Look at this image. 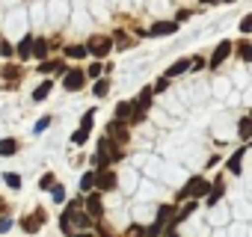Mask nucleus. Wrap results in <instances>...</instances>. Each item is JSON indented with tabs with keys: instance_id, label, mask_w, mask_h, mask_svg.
<instances>
[{
	"instance_id": "nucleus-1",
	"label": "nucleus",
	"mask_w": 252,
	"mask_h": 237,
	"mask_svg": "<svg viewBox=\"0 0 252 237\" xmlns=\"http://www.w3.org/2000/svg\"><path fill=\"white\" fill-rule=\"evenodd\" d=\"M211 184L214 181H208L205 175H193V178H187V184L178 190V202H190V199H208V193H211Z\"/></svg>"
},
{
	"instance_id": "nucleus-2",
	"label": "nucleus",
	"mask_w": 252,
	"mask_h": 237,
	"mask_svg": "<svg viewBox=\"0 0 252 237\" xmlns=\"http://www.w3.org/2000/svg\"><path fill=\"white\" fill-rule=\"evenodd\" d=\"M231 54H234V42H228V39H222V42H220V45H217V48L211 51V59H208V68H211V71H217V68H220V65H222V62H225V59H228Z\"/></svg>"
},
{
	"instance_id": "nucleus-3",
	"label": "nucleus",
	"mask_w": 252,
	"mask_h": 237,
	"mask_svg": "<svg viewBox=\"0 0 252 237\" xmlns=\"http://www.w3.org/2000/svg\"><path fill=\"white\" fill-rule=\"evenodd\" d=\"M86 48H89V54H92L95 59H104V57H110V51H113V36H92V39L86 42Z\"/></svg>"
},
{
	"instance_id": "nucleus-4",
	"label": "nucleus",
	"mask_w": 252,
	"mask_h": 237,
	"mask_svg": "<svg viewBox=\"0 0 252 237\" xmlns=\"http://www.w3.org/2000/svg\"><path fill=\"white\" fill-rule=\"evenodd\" d=\"M48 222V213L42 210V207H36L33 213H27V216H21V231H27V234H39V228Z\"/></svg>"
},
{
	"instance_id": "nucleus-5",
	"label": "nucleus",
	"mask_w": 252,
	"mask_h": 237,
	"mask_svg": "<svg viewBox=\"0 0 252 237\" xmlns=\"http://www.w3.org/2000/svg\"><path fill=\"white\" fill-rule=\"evenodd\" d=\"M83 86H86V71L83 68H68L63 74V89L65 92H80Z\"/></svg>"
},
{
	"instance_id": "nucleus-6",
	"label": "nucleus",
	"mask_w": 252,
	"mask_h": 237,
	"mask_svg": "<svg viewBox=\"0 0 252 237\" xmlns=\"http://www.w3.org/2000/svg\"><path fill=\"white\" fill-rule=\"evenodd\" d=\"M104 137H110V140H113V143H119V146H125V143L131 140V134H128V125H125V122H119V118H113V122L104 128Z\"/></svg>"
},
{
	"instance_id": "nucleus-7",
	"label": "nucleus",
	"mask_w": 252,
	"mask_h": 237,
	"mask_svg": "<svg viewBox=\"0 0 252 237\" xmlns=\"http://www.w3.org/2000/svg\"><path fill=\"white\" fill-rule=\"evenodd\" d=\"M116 187H119V178H116L113 169H101V172H95V190H98V193H113Z\"/></svg>"
},
{
	"instance_id": "nucleus-8",
	"label": "nucleus",
	"mask_w": 252,
	"mask_h": 237,
	"mask_svg": "<svg viewBox=\"0 0 252 237\" xmlns=\"http://www.w3.org/2000/svg\"><path fill=\"white\" fill-rule=\"evenodd\" d=\"M178 33V21H158V24H152L149 30H146V36H155V39H160V36H175Z\"/></svg>"
},
{
	"instance_id": "nucleus-9",
	"label": "nucleus",
	"mask_w": 252,
	"mask_h": 237,
	"mask_svg": "<svg viewBox=\"0 0 252 237\" xmlns=\"http://www.w3.org/2000/svg\"><path fill=\"white\" fill-rule=\"evenodd\" d=\"M246 148H249V146H240V148H237V151H231V157L225 160V169H228L231 175H240V172H243V157H246Z\"/></svg>"
},
{
	"instance_id": "nucleus-10",
	"label": "nucleus",
	"mask_w": 252,
	"mask_h": 237,
	"mask_svg": "<svg viewBox=\"0 0 252 237\" xmlns=\"http://www.w3.org/2000/svg\"><path fill=\"white\" fill-rule=\"evenodd\" d=\"M86 213H89L92 219H101V216H104V202H101V193H98V190L86 196Z\"/></svg>"
},
{
	"instance_id": "nucleus-11",
	"label": "nucleus",
	"mask_w": 252,
	"mask_h": 237,
	"mask_svg": "<svg viewBox=\"0 0 252 237\" xmlns=\"http://www.w3.org/2000/svg\"><path fill=\"white\" fill-rule=\"evenodd\" d=\"M131 116H134V101H119L116 110H113V118H119V122L131 125Z\"/></svg>"
},
{
	"instance_id": "nucleus-12",
	"label": "nucleus",
	"mask_w": 252,
	"mask_h": 237,
	"mask_svg": "<svg viewBox=\"0 0 252 237\" xmlns=\"http://www.w3.org/2000/svg\"><path fill=\"white\" fill-rule=\"evenodd\" d=\"M222 196H225V181H222V178L217 175V181L211 184V193H208V199H205V205H208V207H217V202H220Z\"/></svg>"
},
{
	"instance_id": "nucleus-13",
	"label": "nucleus",
	"mask_w": 252,
	"mask_h": 237,
	"mask_svg": "<svg viewBox=\"0 0 252 237\" xmlns=\"http://www.w3.org/2000/svg\"><path fill=\"white\" fill-rule=\"evenodd\" d=\"M190 65H193V59H190V57H181V59H175V62L166 68V77L175 80V77H181L184 71H190Z\"/></svg>"
},
{
	"instance_id": "nucleus-14",
	"label": "nucleus",
	"mask_w": 252,
	"mask_h": 237,
	"mask_svg": "<svg viewBox=\"0 0 252 237\" xmlns=\"http://www.w3.org/2000/svg\"><path fill=\"white\" fill-rule=\"evenodd\" d=\"M152 98H155V86H143V89H140V95L134 98V104H137L140 110H146V113H149V107H152Z\"/></svg>"
},
{
	"instance_id": "nucleus-15",
	"label": "nucleus",
	"mask_w": 252,
	"mask_h": 237,
	"mask_svg": "<svg viewBox=\"0 0 252 237\" xmlns=\"http://www.w3.org/2000/svg\"><path fill=\"white\" fill-rule=\"evenodd\" d=\"M234 54H237L240 62H252V42H249V39L234 42Z\"/></svg>"
},
{
	"instance_id": "nucleus-16",
	"label": "nucleus",
	"mask_w": 252,
	"mask_h": 237,
	"mask_svg": "<svg viewBox=\"0 0 252 237\" xmlns=\"http://www.w3.org/2000/svg\"><path fill=\"white\" fill-rule=\"evenodd\" d=\"M54 71H68L65 68V62L63 59H45V62H39V74H54Z\"/></svg>"
},
{
	"instance_id": "nucleus-17",
	"label": "nucleus",
	"mask_w": 252,
	"mask_h": 237,
	"mask_svg": "<svg viewBox=\"0 0 252 237\" xmlns=\"http://www.w3.org/2000/svg\"><path fill=\"white\" fill-rule=\"evenodd\" d=\"M237 137L243 143H252V116H243L240 122H237Z\"/></svg>"
},
{
	"instance_id": "nucleus-18",
	"label": "nucleus",
	"mask_w": 252,
	"mask_h": 237,
	"mask_svg": "<svg viewBox=\"0 0 252 237\" xmlns=\"http://www.w3.org/2000/svg\"><path fill=\"white\" fill-rule=\"evenodd\" d=\"M18 148H21V143H18L15 137H6V140H0V154H3V157H12Z\"/></svg>"
},
{
	"instance_id": "nucleus-19",
	"label": "nucleus",
	"mask_w": 252,
	"mask_h": 237,
	"mask_svg": "<svg viewBox=\"0 0 252 237\" xmlns=\"http://www.w3.org/2000/svg\"><path fill=\"white\" fill-rule=\"evenodd\" d=\"M48 54H51L48 42H45V39H33V57H36L39 62H45V59H48Z\"/></svg>"
},
{
	"instance_id": "nucleus-20",
	"label": "nucleus",
	"mask_w": 252,
	"mask_h": 237,
	"mask_svg": "<svg viewBox=\"0 0 252 237\" xmlns=\"http://www.w3.org/2000/svg\"><path fill=\"white\" fill-rule=\"evenodd\" d=\"M63 54H65L68 59H83V57L89 54V48H86V45H68V48H65Z\"/></svg>"
},
{
	"instance_id": "nucleus-21",
	"label": "nucleus",
	"mask_w": 252,
	"mask_h": 237,
	"mask_svg": "<svg viewBox=\"0 0 252 237\" xmlns=\"http://www.w3.org/2000/svg\"><path fill=\"white\" fill-rule=\"evenodd\" d=\"M51 89H54V83H51V80H42V83L33 89V101H45V98L51 95Z\"/></svg>"
},
{
	"instance_id": "nucleus-22",
	"label": "nucleus",
	"mask_w": 252,
	"mask_h": 237,
	"mask_svg": "<svg viewBox=\"0 0 252 237\" xmlns=\"http://www.w3.org/2000/svg\"><path fill=\"white\" fill-rule=\"evenodd\" d=\"M80 193H83V196L95 193V169H92V172H86V175L80 178Z\"/></svg>"
},
{
	"instance_id": "nucleus-23",
	"label": "nucleus",
	"mask_w": 252,
	"mask_h": 237,
	"mask_svg": "<svg viewBox=\"0 0 252 237\" xmlns=\"http://www.w3.org/2000/svg\"><path fill=\"white\" fill-rule=\"evenodd\" d=\"M18 57H21V59L33 57V36H24V39H21V45H18Z\"/></svg>"
},
{
	"instance_id": "nucleus-24",
	"label": "nucleus",
	"mask_w": 252,
	"mask_h": 237,
	"mask_svg": "<svg viewBox=\"0 0 252 237\" xmlns=\"http://www.w3.org/2000/svg\"><path fill=\"white\" fill-rule=\"evenodd\" d=\"M104 71H107V65H101V59H95V62L86 68V77H92V80H101V77H104Z\"/></svg>"
},
{
	"instance_id": "nucleus-25",
	"label": "nucleus",
	"mask_w": 252,
	"mask_h": 237,
	"mask_svg": "<svg viewBox=\"0 0 252 237\" xmlns=\"http://www.w3.org/2000/svg\"><path fill=\"white\" fill-rule=\"evenodd\" d=\"M110 92V77H101V80H95V86H92V95L95 98H104Z\"/></svg>"
},
{
	"instance_id": "nucleus-26",
	"label": "nucleus",
	"mask_w": 252,
	"mask_h": 237,
	"mask_svg": "<svg viewBox=\"0 0 252 237\" xmlns=\"http://www.w3.org/2000/svg\"><path fill=\"white\" fill-rule=\"evenodd\" d=\"M21 74H24V68H21V65H6V68H3V77H6V80H15V83H18V80H21Z\"/></svg>"
},
{
	"instance_id": "nucleus-27",
	"label": "nucleus",
	"mask_w": 252,
	"mask_h": 237,
	"mask_svg": "<svg viewBox=\"0 0 252 237\" xmlns=\"http://www.w3.org/2000/svg\"><path fill=\"white\" fill-rule=\"evenodd\" d=\"M71 143H74V146H86V143H89V131H83V128H77V131L71 134Z\"/></svg>"
},
{
	"instance_id": "nucleus-28",
	"label": "nucleus",
	"mask_w": 252,
	"mask_h": 237,
	"mask_svg": "<svg viewBox=\"0 0 252 237\" xmlns=\"http://www.w3.org/2000/svg\"><path fill=\"white\" fill-rule=\"evenodd\" d=\"M54 187H57V175H54V172L42 175V181H39V190H54Z\"/></svg>"
},
{
	"instance_id": "nucleus-29",
	"label": "nucleus",
	"mask_w": 252,
	"mask_h": 237,
	"mask_svg": "<svg viewBox=\"0 0 252 237\" xmlns=\"http://www.w3.org/2000/svg\"><path fill=\"white\" fill-rule=\"evenodd\" d=\"M237 30H240V33H243V36H249V33H252V12H249V15H243V18H240V24H237Z\"/></svg>"
},
{
	"instance_id": "nucleus-30",
	"label": "nucleus",
	"mask_w": 252,
	"mask_h": 237,
	"mask_svg": "<svg viewBox=\"0 0 252 237\" xmlns=\"http://www.w3.org/2000/svg\"><path fill=\"white\" fill-rule=\"evenodd\" d=\"M92 118H95V110H86L83 118H80V128H83V131H92V125H95Z\"/></svg>"
},
{
	"instance_id": "nucleus-31",
	"label": "nucleus",
	"mask_w": 252,
	"mask_h": 237,
	"mask_svg": "<svg viewBox=\"0 0 252 237\" xmlns=\"http://www.w3.org/2000/svg\"><path fill=\"white\" fill-rule=\"evenodd\" d=\"M3 181H6V187H12V190H18V187H21V175H15V172H6V175H3Z\"/></svg>"
},
{
	"instance_id": "nucleus-32",
	"label": "nucleus",
	"mask_w": 252,
	"mask_h": 237,
	"mask_svg": "<svg viewBox=\"0 0 252 237\" xmlns=\"http://www.w3.org/2000/svg\"><path fill=\"white\" fill-rule=\"evenodd\" d=\"M113 42H119V51H128V48H131V39L125 36V33H116V36H113Z\"/></svg>"
},
{
	"instance_id": "nucleus-33",
	"label": "nucleus",
	"mask_w": 252,
	"mask_h": 237,
	"mask_svg": "<svg viewBox=\"0 0 252 237\" xmlns=\"http://www.w3.org/2000/svg\"><path fill=\"white\" fill-rule=\"evenodd\" d=\"M166 89H169V77L163 74V77H160V80L155 83V95H160V92H166Z\"/></svg>"
},
{
	"instance_id": "nucleus-34",
	"label": "nucleus",
	"mask_w": 252,
	"mask_h": 237,
	"mask_svg": "<svg viewBox=\"0 0 252 237\" xmlns=\"http://www.w3.org/2000/svg\"><path fill=\"white\" fill-rule=\"evenodd\" d=\"M51 196H54V202H57V205H63V202H65V187H54V190H51Z\"/></svg>"
},
{
	"instance_id": "nucleus-35",
	"label": "nucleus",
	"mask_w": 252,
	"mask_h": 237,
	"mask_svg": "<svg viewBox=\"0 0 252 237\" xmlns=\"http://www.w3.org/2000/svg\"><path fill=\"white\" fill-rule=\"evenodd\" d=\"M0 54H3V57L9 59V57L15 54V48H12V45H6V42H0Z\"/></svg>"
},
{
	"instance_id": "nucleus-36",
	"label": "nucleus",
	"mask_w": 252,
	"mask_h": 237,
	"mask_svg": "<svg viewBox=\"0 0 252 237\" xmlns=\"http://www.w3.org/2000/svg\"><path fill=\"white\" fill-rule=\"evenodd\" d=\"M48 125H51V116H45V118H42V122H36V128H33V131H36V134H42V131H45Z\"/></svg>"
},
{
	"instance_id": "nucleus-37",
	"label": "nucleus",
	"mask_w": 252,
	"mask_h": 237,
	"mask_svg": "<svg viewBox=\"0 0 252 237\" xmlns=\"http://www.w3.org/2000/svg\"><path fill=\"white\" fill-rule=\"evenodd\" d=\"M9 225H12V216H0V234L9 231Z\"/></svg>"
},
{
	"instance_id": "nucleus-38",
	"label": "nucleus",
	"mask_w": 252,
	"mask_h": 237,
	"mask_svg": "<svg viewBox=\"0 0 252 237\" xmlns=\"http://www.w3.org/2000/svg\"><path fill=\"white\" fill-rule=\"evenodd\" d=\"M193 71H199V68H205V59L202 57H193V65H190Z\"/></svg>"
},
{
	"instance_id": "nucleus-39",
	"label": "nucleus",
	"mask_w": 252,
	"mask_h": 237,
	"mask_svg": "<svg viewBox=\"0 0 252 237\" xmlns=\"http://www.w3.org/2000/svg\"><path fill=\"white\" fill-rule=\"evenodd\" d=\"M187 18H190V9H181V12L175 15V21H178V24H181V21H187Z\"/></svg>"
},
{
	"instance_id": "nucleus-40",
	"label": "nucleus",
	"mask_w": 252,
	"mask_h": 237,
	"mask_svg": "<svg viewBox=\"0 0 252 237\" xmlns=\"http://www.w3.org/2000/svg\"><path fill=\"white\" fill-rule=\"evenodd\" d=\"M0 213H6V202L3 199H0Z\"/></svg>"
},
{
	"instance_id": "nucleus-41",
	"label": "nucleus",
	"mask_w": 252,
	"mask_h": 237,
	"mask_svg": "<svg viewBox=\"0 0 252 237\" xmlns=\"http://www.w3.org/2000/svg\"><path fill=\"white\" fill-rule=\"evenodd\" d=\"M77 237H95V234H89V231H80V234H77Z\"/></svg>"
},
{
	"instance_id": "nucleus-42",
	"label": "nucleus",
	"mask_w": 252,
	"mask_h": 237,
	"mask_svg": "<svg viewBox=\"0 0 252 237\" xmlns=\"http://www.w3.org/2000/svg\"><path fill=\"white\" fill-rule=\"evenodd\" d=\"M217 3H234V0H217Z\"/></svg>"
},
{
	"instance_id": "nucleus-43",
	"label": "nucleus",
	"mask_w": 252,
	"mask_h": 237,
	"mask_svg": "<svg viewBox=\"0 0 252 237\" xmlns=\"http://www.w3.org/2000/svg\"><path fill=\"white\" fill-rule=\"evenodd\" d=\"M202 3H208V6H211V3H217V0H202Z\"/></svg>"
},
{
	"instance_id": "nucleus-44",
	"label": "nucleus",
	"mask_w": 252,
	"mask_h": 237,
	"mask_svg": "<svg viewBox=\"0 0 252 237\" xmlns=\"http://www.w3.org/2000/svg\"><path fill=\"white\" fill-rule=\"evenodd\" d=\"M249 116H252V110H249Z\"/></svg>"
},
{
	"instance_id": "nucleus-45",
	"label": "nucleus",
	"mask_w": 252,
	"mask_h": 237,
	"mask_svg": "<svg viewBox=\"0 0 252 237\" xmlns=\"http://www.w3.org/2000/svg\"><path fill=\"white\" fill-rule=\"evenodd\" d=\"M249 148H252V143H249Z\"/></svg>"
}]
</instances>
